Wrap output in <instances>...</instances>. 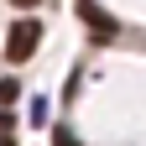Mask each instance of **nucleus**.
Wrapping results in <instances>:
<instances>
[{
  "mask_svg": "<svg viewBox=\"0 0 146 146\" xmlns=\"http://www.w3.org/2000/svg\"><path fill=\"white\" fill-rule=\"evenodd\" d=\"M52 146H78V136H73V125H58V131H52Z\"/></svg>",
  "mask_w": 146,
  "mask_h": 146,
  "instance_id": "4",
  "label": "nucleus"
},
{
  "mask_svg": "<svg viewBox=\"0 0 146 146\" xmlns=\"http://www.w3.org/2000/svg\"><path fill=\"white\" fill-rule=\"evenodd\" d=\"M0 136H11V110H0Z\"/></svg>",
  "mask_w": 146,
  "mask_h": 146,
  "instance_id": "6",
  "label": "nucleus"
},
{
  "mask_svg": "<svg viewBox=\"0 0 146 146\" xmlns=\"http://www.w3.org/2000/svg\"><path fill=\"white\" fill-rule=\"evenodd\" d=\"M11 5H21V11H26V5H36V0H11Z\"/></svg>",
  "mask_w": 146,
  "mask_h": 146,
  "instance_id": "7",
  "label": "nucleus"
},
{
  "mask_svg": "<svg viewBox=\"0 0 146 146\" xmlns=\"http://www.w3.org/2000/svg\"><path fill=\"white\" fill-rule=\"evenodd\" d=\"M0 146H16V141H11V136H0Z\"/></svg>",
  "mask_w": 146,
  "mask_h": 146,
  "instance_id": "8",
  "label": "nucleus"
},
{
  "mask_svg": "<svg viewBox=\"0 0 146 146\" xmlns=\"http://www.w3.org/2000/svg\"><path fill=\"white\" fill-rule=\"evenodd\" d=\"M36 47H42V21H31V16L11 21V36H5V63H26Z\"/></svg>",
  "mask_w": 146,
  "mask_h": 146,
  "instance_id": "1",
  "label": "nucleus"
},
{
  "mask_svg": "<svg viewBox=\"0 0 146 146\" xmlns=\"http://www.w3.org/2000/svg\"><path fill=\"white\" fill-rule=\"evenodd\" d=\"M73 11H78L84 21H89V31H94V42H104V36H115V31H120V21H115L110 11H99L94 0H73Z\"/></svg>",
  "mask_w": 146,
  "mask_h": 146,
  "instance_id": "2",
  "label": "nucleus"
},
{
  "mask_svg": "<svg viewBox=\"0 0 146 146\" xmlns=\"http://www.w3.org/2000/svg\"><path fill=\"white\" fill-rule=\"evenodd\" d=\"M31 125H47V99H31Z\"/></svg>",
  "mask_w": 146,
  "mask_h": 146,
  "instance_id": "5",
  "label": "nucleus"
},
{
  "mask_svg": "<svg viewBox=\"0 0 146 146\" xmlns=\"http://www.w3.org/2000/svg\"><path fill=\"white\" fill-rule=\"evenodd\" d=\"M16 94H21V84H16V78H0V110H5Z\"/></svg>",
  "mask_w": 146,
  "mask_h": 146,
  "instance_id": "3",
  "label": "nucleus"
}]
</instances>
